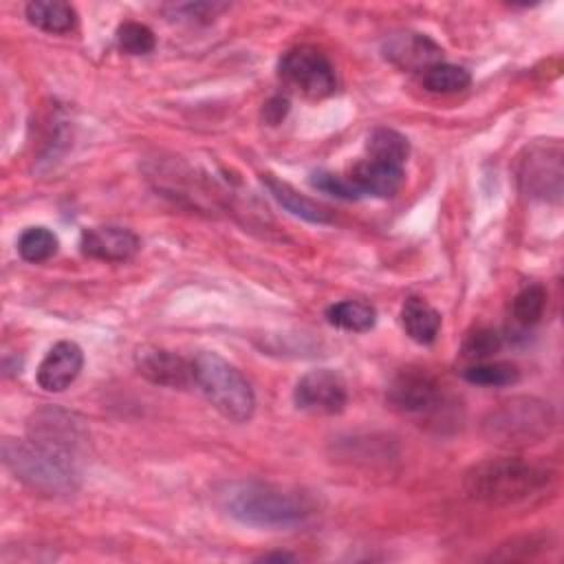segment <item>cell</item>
<instances>
[{
	"label": "cell",
	"instance_id": "ffe728a7",
	"mask_svg": "<svg viewBox=\"0 0 564 564\" xmlns=\"http://www.w3.org/2000/svg\"><path fill=\"white\" fill-rule=\"evenodd\" d=\"M326 319L348 333H366L377 322V311L361 300H341L326 308Z\"/></svg>",
	"mask_w": 564,
	"mask_h": 564
},
{
	"label": "cell",
	"instance_id": "52a82bcc",
	"mask_svg": "<svg viewBox=\"0 0 564 564\" xmlns=\"http://www.w3.org/2000/svg\"><path fill=\"white\" fill-rule=\"evenodd\" d=\"M282 82L308 99H322L335 93L337 79L330 59L317 46H293L278 64Z\"/></svg>",
	"mask_w": 564,
	"mask_h": 564
},
{
	"label": "cell",
	"instance_id": "5b68a950",
	"mask_svg": "<svg viewBox=\"0 0 564 564\" xmlns=\"http://www.w3.org/2000/svg\"><path fill=\"white\" fill-rule=\"evenodd\" d=\"M194 383L207 401L229 421L245 423L253 416L256 394L247 377L218 352L200 350L192 359Z\"/></svg>",
	"mask_w": 564,
	"mask_h": 564
},
{
	"label": "cell",
	"instance_id": "9a60e30c",
	"mask_svg": "<svg viewBox=\"0 0 564 564\" xmlns=\"http://www.w3.org/2000/svg\"><path fill=\"white\" fill-rule=\"evenodd\" d=\"M348 178L352 181V185L357 187V192L361 196L370 194V196L388 198L399 192V187L403 183V167L372 161L366 156L348 172Z\"/></svg>",
	"mask_w": 564,
	"mask_h": 564
},
{
	"label": "cell",
	"instance_id": "7c38bea8",
	"mask_svg": "<svg viewBox=\"0 0 564 564\" xmlns=\"http://www.w3.org/2000/svg\"><path fill=\"white\" fill-rule=\"evenodd\" d=\"M134 364L139 375L148 381L167 386V388H187L194 383L192 359H183L181 355L159 348V346H141L134 352Z\"/></svg>",
	"mask_w": 564,
	"mask_h": 564
},
{
	"label": "cell",
	"instance_id": "603a6c76",
	"mask_svg": "<svg viewBox=\"0 0 564 564\" xmlns=\"http://www.w3.org/2000/svg\"><path fill=\"white\" fill-rule=\"evenodd\" d=\"M57 247H59L57 236L42 225L26 227L18 238V253L26 262H44L51 256H55Z\"/></svg>",
	"mask_w": 564,
	"mask_h": 564
},
{
	"label": "cell",
	"instance_id": "8992f818",
	"mask_svg": "<svg viewBox=\"0 0 564 564\" xmlns=\"http://www.w3.org/2000/svg\"><path fill=\"white\" fill-rule=\"evenodd\" d=\"M562 176V145L557 141L531 143L518 159V185L529 198L560 203Z\"/></svg>",
	"mask_w": 564,
	"mask_h": 564
},
{
	"label": "cell",
	"instance_id": "83f0119b",
	"mask_svg": "<svg viewBox=\"0 0 564 564\" xmlns=\"http://www.w3.org/2000/svg\"><path fill=\"white\" fill-rule=\"evenodd\" d=\"M286 112H289V99L282 97V95L271 97V99L264 104V108H262V117H264V121H267L269 126H278V123L286 117Z\"/></svg>",
	"mask_w": 564,
	"mask_h": 564
},
{
	"label": "cell",
	"instance_id": "7402d4cb",
	"mask_svg": "<svg viewBox=\"0 0 564 564\" xmlns=\"http://www.w3.org/2000/svg\"><path fill=\"white\" fill-rule=\"evenodd\" d=\"M544 306H546L544 286L542 284H527L524 289H520L516 293V297L511 302V319L520 328L535 326L544 315Z\"/></svg>",
	"mask_w": 564,
	"mask_h": 564
},
{
	"label": "cell",
	"instance_id": "ba28073f",
	"mask_svg": "<svg viewBox=\"0 0 564 564\" xmlns=\"http://www.w3.org/2000/svg\"><path fill=\"white\" fill-rule=\"evenodd\" d=\"M29 441L51 454L77 463L86 443V434L73 414L59 408H42L31 414L26 423Z\"/></svg>",
	"mask_w": 564,
	"mask_h": 564
},
{
	"label": "cell",
	"instance_id": "cb8c5ba5",
	"mask_svg": "<svg viewBox=\"0 0 564 564\" xmlns=\"http://www.w3.org/2000/svg\"><path fill=\"white\" fill-rule=\"evenodd\" d=\"M463 377L469 383H476V386L498 388V386L518 383L520 381V370L511 361H476L474 366L465 368Z\"/></svg>",
	"mask_w": 564,
	"mask_h": 564
},
{
	"label": "cell",
	"instance_id": "484cf974",
	"mask_svg": "<svg viewBox=\"0 0 564 564\" xmlns=\"http://www.w3.org/2000/svg\"><path fill=\"white\" fill-rule=\"evenodd\" d=\"M502 346V337L494 328H476L463 341V357L471 361H487Z\"/></svg>",
	"mask_w": 564,
	"mask_h": 564
},
{
	"label": "cell",
	"instance_id": "44dd1931",
	"mask_svg": "<svg viewBox=\"0 0 564 564\" xmlns=\"http://www.w3.org/2000/svg\"><path fill=\"white\" fill-rule=\"evenodd\" d=\"M419 82L430 93L454 95V93L465 90L471 84V75L463 66L438 62V64H432L425 70H421Z\"/></svg>",
	"mask_w": 564,
	"mask_h": 564
},
{
	"label": "cell",
	"instance_id": "d4e9b609",
	"mask_svg": "<svg viewBox=\"0 0 564 564\" xmlns=\"http://www.w3.org/2000/svg\"><path fill=\"white\" fill-rule=\"evenodd\" d=\"M154 44L156 40L152 29L141 22L128 20L117 29V46L126 55H148L150 51H154Z\"/></svg>",
	"mask_w": 564,
	"mask_h": 564
},
{
	"label": "cell",
	"instance_id": "7a4b0ae2",
	"mask_svg": "<svg viewBox=\"0 0 564 564\" xmlns=\"http://www.w3.org/2000/svg\"><path fill=\"white\" fill-rule=\"evenodd\" d=\"M553 476L546 467L516 456L485 458L463 476L465 494L489 507H511L544 494Z\"/></svg>",
	"mask_w": 564,
	"mask_h": 564
},
{
	"label": "cell",
	"instance_id": "d6986e66",
	"mask_svg": "<svg viewBox=\"0 0 564 564\" xmlns=\"http://www.w3.org/2000/svg\"><path fill=\"white\" fill-rule=\"evenodd\" d=\"M366 154L372 161L403 167L410 154V143L392 128H375L366 139Z\"/></svg>",
	"mask_w": 564,
	"mask_h": 564
},
{
	"label": "cell",
	"instance_id": "9c48e42d",
	"mask_svg": "<svg viewBox=\"0 0 564 564\" xmlns=\"http://www.w3.org/2000/svg\"><path fill=\"white\" fill-rule=\"evenodd\" d=\"M388 403L410 416L436 414L443 403L441 386L423 368H401L388 386Z\"/></svg>",
	"mask_w": 564,
	"mask_h": 564
},
{
	"label": "cell",
	"instance_id": "6da1fadb",
	"mask_svg": "<svg viewBox=\"0 0 564 564\" xmlns=\"http://www.w3.org/2000/svg\"><path fill=\"white\" fill-rule=\"evenodd\" d=\"M218 505L234 520L258 529H289L308 520L313 500L300 491L262 480L227 482L218 491Z\"/></svg>",
	"mask_w": 564,
	"mask_h": 564
},
{
	"label": "cell",
	"instance_id": "5bb4252c",
	"mask_svg": "<svg viewBox=\"0 0 564 564\" xmlns=\"http://www.w3.org/2000/svg\"><path fill=\"white\" fill-rule=\"evenodd\" d=\"M139 247H141V240L134 231L126 227H115V225L84 229L79 238L82 253L104 262L130 260L139 251Z\"/></svg>",
	"mask_w": 564,
	"mask_h": 564
},
{
	"label": "cell",
	"instance_id": "ac0fdd59",
	"mask_svg": "<svg viewBox=\"0 0 564 564\" xmlns=\"http://www.w3.org/2000/svg\"><path fill=\"white\" fill-rule=\"evenodd\" d=\"M24 15L29 24H33L35 29L44 33H55V35L73 31L77 20L73 4L62 0H33L26 4Z\"/></svg>",
	"mask_w": 564,
	"mask_h": 564
},
{
	"label": "cell",
	"instance_id": "4316f807",
	"mask_svg": "<svg viewBox=\"0 0 564 564\" xmlns=\"http://www.w3.org/2000/svg\"><path fill=\"white\" fill-rule=\"evenodd\" d=\"M308 183L319 189V192H326L335 198H341V200H357L361 194L357 192V187L352 185V181L348 178V174H335V172H313Z\"/></svg>",
	"mask_w": 564,
	"mask_h": 564
},
{
	"label": "cell",
	"instance_id": "4fadbf2b",
	"mask_svg": "<svg viewBox=\"0 0 564 564\" xmlns=\"http://www.w3.org/2000/svg\"><path fill=\"white\" fill-rule=\"evenodd\" d=\"M84 368V350L70 339H62L48 348L37 366V383L46 392L66 390Z\"/></svg>",
	"mask_w": 564,
	"mask_h": 564
},
{
	"label": "cell",
	"instance_id": "e0dca14e",
	"mask_svg": "<svg viewBox=\"0 0 564 564\" xmlns=\"http://www.w3.org/2000/svg\"><path fill=\"white\" fill-rule=\"evenodd\" d=\"M262 183L264 187L271 192V196L293 216L302 218V220H308V223H315V225H326L330 223V214L326 207L317 205L315 200L306 198L304 194H300L293 185L275 178L273 174H262Z\"/></svg>",
	"mask_w": 564,
	"mask_h": 564
},
{
	"label": "cell",
	"instance_id": "8fae6325",
	"mask_svg": "<svg viewBox=\"0 0 564 564\" xmlns=\"http://www.w3.org/2000/svg\"><path fill=\"white\" fill-rule=\"evenodd\" d=\"M381 55L392 66L403 70H425L443 62V48L427 35L416 31H397L381 42Z\"/></svg>",
	"mask_w": 564,
	"mask_h": 564
},
{
	"label": "cell",
	"instance_id": "3957f363",
	"mask_svg": "<svg viewBox=\"0 0 564 564\" xmlns=\"http://www.w3.org/2000/svg\"><path fill=\"white\" fill-rule=\"evenodd\" d=\"M2 465L22 485L46 496H66L79 489L77 463L51 454L31 441L4 438Z\"/></svg>",
	"mask_w": 564,
	"mask_h": 564
},
{
	"label": "cell",
	"instance_id": "277c9868",
	"mask_svg": "<svg viewBox=\"0 0 564 564\" xmlns=\"http://www.w3.org/2000/svg\"><path fill=\"white\" fill-rule=\"evenodd\" d=\"M555 427V410L538 397H511L482 419V434L500 447L542 443Z\"/></svg>",
	"mask_w": 564,
	"mask_h": 564
},
{
	"label": "cell",
	"instance_id": "2e32d148",
	"mask_svg": "<svg viewBox=\"0 0 564 564\" xmlns=\"http://www.w3.org/2000/svg\"><path fill=\"white\" fill-rule=\"evenodd\" d=\"M441 313L423 297H408L401 306V324L405 335L416 344H432L441 330Z\"/></svg>",
	"mask_w": 564,
	"mask_h": 564
},
{
	"label": "cell",
	"instance_id": "30bf717a",
	"mask_svg": "<svg viewBox=\"0 0 564 564\" xmlns=\"http://www.w3.org/2000/svg\"><path fill=\"white\" fill-rule=\"evenodd\" d=\"M293 401L311 414H339L348 403L346 381L330 368L311 370L297 379Z\"/></svg>",
	"mask_w": 564,
	"mask_h": 564
},
{
	"label": "cell",
	"instance_id": "f1b7e54d",
	"mask_svg": "<svg viewBox=\"0 0 564 564\" xmlns=\"http://www.w3.org/2000/svg\"><path fill=\"white\" fill-rule=\"evenodd\" d=\"M258 562H295V555H291V553H264V555H260V557H256Z\"/></svg>",
	"mask_w": 564,
	"mask_h": 564
}]
</instances>
